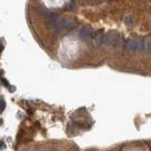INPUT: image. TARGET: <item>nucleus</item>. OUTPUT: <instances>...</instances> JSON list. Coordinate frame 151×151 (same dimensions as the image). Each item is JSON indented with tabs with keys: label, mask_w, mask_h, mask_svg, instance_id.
<instances>
[{
	"label": "nucleus",
	"mask_w": 151,
	"mask_h": 151,
	"mask_svg": "<svg viewBox=\"0 0 151 151\" xmlns=\"http://www.w3.org/2000/svg\"><path fill=\"white\" fill-rule=\"evenodd\" d=\"M104 33H103V30H96L93 32V39L96 45H103V39H104Z\"/></svg>",
	"instance_id": "obj_4"
},
{
	"label": "nucleus",
	"mask_w": 151,
	"mask_h": 151,
	"mask_svg": "<svg viewBox=\"0 0 151 151\" xmlns=\"http://www.w3.org/2000/svg\"><path fill=\"white\" fill-rule=\"evenodd\" d=\"M126 48L130 52L141 51L144 49V40L142 38H132L126 42Z\"/></svg>",
	"instance_id": "obj_1"
},
{
	"label": "nucleus",
	"mask_w": 151,
	"mask_h": 151,
	"mask_svg": "<svg viewBox=\"0 0 151 151\" xmlns=\"http://www.w3.org/2000/svg\"><path fill=\"white\" fill-rule=\"evenodd\" d=\"M37 12H38V14H40V15H42V16H45V17L47 16V14L49 13V11H47L45 7H42V6L38 7Z\"/></svg>",
	"instance_id": "obj_7"
},
{
	"label": "nucleus",
	"mask_w": 151,
	"mask_h": 151,
	"mask_svg": "<svg viewBox=\"0 0 151 151\" xmlns=\"http://www.w3.org/2000/svg\"><path fill=\"white\" fill-rule=\"evenodd\" d=\"M124 23H125V25L127 27H132L133 26V24H134V19L133 17H132L131 15H127L126 18H125V20H124Z\"/></svg>",
	"instance_id": "obj_6"
},
{
	"label": "nucleus",
	"mask_w": 151,
	"mask_h": 151,
	"mask_svg": "<svg viewBox=\"0 0 151 151\" xmlns=\"http://www.w3.org/2000/svg\"><path fill=\"white\" fill-rule=\"evenodd\" d=\"M93 29L89 27H83L78 30V37L82 40H89L93 37Z\"/></svg>",
	"instance_id": "obj_3"
},
{
	"label": "nucleus",
	"mask_w": 151,
	"mask_h": 151,
	"mask_svg": "<svg viewBox=\"0 0 151 151\" xmlns=\"http://www.w3.org/2000/svg\"><path fill=\"white\" fill-rule=\"evenodd\" d=\"M144 49L147 53H151V36L146 37L144 40Z\"/></svg>",
	"instance_id": "obj_5"
},
{
	"label": "nucleus",
	"mask_w": 151,
	"mask_h": 151,
	"mask_svg": "<svg viewBox=\"0 0 151 151\" xmlns=\"http://www.w3.org/2000/svg\"><path fill=\"white\" fill-rule=\"evenodd\" d=\"M119 37H120V35L118 34V33H115V32H109V33H107V34L104 35L103 45L113 47V45H115L116 41L119 39Z\"/></svg>",
	"instance_id": "obj_2"
}]
</instances>
